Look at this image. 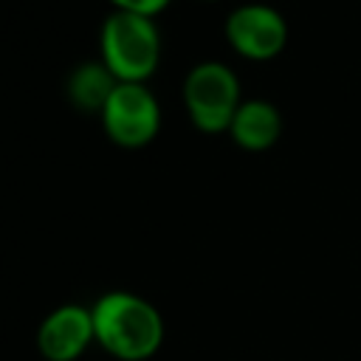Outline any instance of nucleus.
<instances>
[{
  "label": "nucleus",
  "mask_w": 361,
  "mask_h": 361,
  "mask_svg": "<svg viewBox=\"0 0 361 361\" xmlns=\"http://www.w3.org/2000/svg\"><path fill=\"white\" fill-rule=\"evenodd\" d=\"M96 344L118 361H147L164 344V316L152 302L127 290H110L90 307Z\"/></svg>",
  "instance_id": "f257e3e1"
},
{
  "label": "nucleus",
  "mask_w": 361,
  "mask_h": 361,
  "mask_svg": "<svg viewBox=\"0 0 361 361\" xmlns=\"http://www.w3.org/2000/svg\"><path fill=\"white\" fill-rule=\"evenodd\" d=\"M102 65L116 76V82L147 85L161 62V34L152 17L113 11L99 34Z\"/></svg>",
  "instance_id": "f03ea898"
},
{
  "label": "nucleus",
  "mask_w": 361,
  "mask_h": 361,
  "mask_svg": "<svg viewBox=\"0 0 361 361\" xmlns=\"http://www.w3.org/2000/svg\"><path fill=\"white\" fill-rule=\"evenodd\" d=\"M183 104L200 133H228L240 99V79L223 62H200L183 79Z\"/></svg>",
  "instance_id": "7ed1b4c3"
},
{
  "label": "nucleus",
  "mask_w": 361,
  "mask_h": 361,
  "mask_svg": "<svg viewBox=\"0 0 361 361\" xmlns=\"http://www.w3.org/2000/svg\"><path fill=\"white\" fill-rule=\"evenodd\" d=\"M99 116L107 138L127 149L147 147L161 130V104L147 85L118 82Z\"/></svg>",
  "instance_id": "20e7f679"
},
{
  "label": "nucleus",
  "mask_w": 361,
  "mask_h": 361,
  "mask_svg": "<svg viewBox=\"0 0 361 361\" xmlns=\"http://www.w3.org/2000/svg\"><path fill=\"white\" fill-rule=\"evenodd\" d=\"M228 45L254 62L274 59L288 45V23L282 11L268 3H245L237 6L226 20Z\"/></svg>",
  "instance_id": "39448f33"
},
{
  "label": "nucleus",
  "mask_w": 361,
  "mask_h": 361,
  "mask_svg": "<svg viewBox=\"0 0 361 361\" xmlns=\"http://www.w3.org/2000/svg\"><path fill=\"white\" fill-rule=\"evenodd\" d=\"M93 341V313L85 305H62L51 310L37 330V350L48 361H76Z\"/></svg>",
  "instance_id": "423d86ee"
},
{
  "label": "nucleus",
  "mask_w": 361,
  "mask_h": 361,
  "mask_svg": "<svg viewBox=\"0 0 361 361\" xmlns=\"http://www.w3.org/2000/svg\"><path fill=\"white\" fill-rule=\"evenodd\" d=\"M228 135L234 138L237 147L248 152L271 149L282 135V113L276 110V104L265 99H248L237 107Z\"/></svg>",
  "instance_id": "0eeeda50"
},
{
  "label": "nucleus",
  "mask_w": 361,
  "mask_h": 361,
  "mask_svg": "<svg viewBox=\"0 0 361 361\" xmlns=\"http://www.w3.org/2000/svg\"><path fill=\"white\" fill-rule=\"evenodd\" d=\"M116 76L99 62H85L68 76V96L71 102L85 113H102L110 93L116 90Z\"/></svg>",
  "instance_id": "6e6552de"
},
{
  "label": "nucleus",
  "mask_w": 361,
  "mask_h": 361,
  "mask_svg": "<svg viewBox=\"0 0 361 361\" xmlns=\"http://www.w3.org/2000/svg\"><path fill=\"white\" fill-rule=\"evenodd\" d=\"M110 3L116 6V11H130L141 17H155L169 6V0H110Z\"/></svg>",
  "instance_id": "1a4fd4ad"
}]
</instances>
